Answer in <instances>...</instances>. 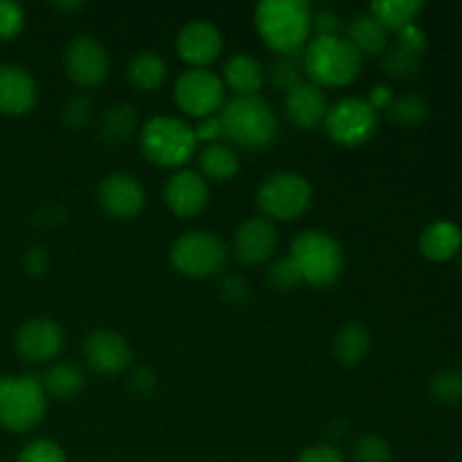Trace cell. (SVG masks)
<instances>
[{
	"instance_id": "obj_41",
	"label": "cell",
	"mask_w": 462,
	"mask_h": 462,
	"mask_svg": "<svg viewBox=\"0 0 462 462\" xmlns=\"http://www.w3.org/2000/svg\"><path fill=\"white\" fill-rule=\"evenodd\" d=\"M296 462H347L343 451L338 447L328 445V442H319V445H311L298 456Z\"/></svg>"
},
{
	"instance_id": "obj_4",
	"label": "cell",
	"mask_w": 462,
	"mask_h": 462,
	"mask_svg": "<svg viewBox=\"0 0 462 462\" xmlns=\"http://www.w3.org/2000/svg\"><path fill=\"white\" fill-rule=\"evenodd\" d=\"M138 144L149 162L167 170H185L197 153V138L188 122L174 116H156L138 131Z\"/></svg>"
},
{
	"instance_id": "obj_10",
	"label": "cell",
	"mask_w": 462,
	"mask_h": 462,
	"mask_svg": "<svg viewBox=\"0 0 462 462\" xmlns=\"http://www.w3.org/2000/svg\"><path fill=\"white\" fill-rule=\"evenodd\" d=\"M174 102L185 116L203 120L221 111L226 104V86L221 77L208 68H189L176 79Z\"/></svg>"
},
{
	"instance_id": "obj_14",
	"label": "cell",
	"mask_w": 462,
	"mask_h": 462,
	"mask_svg": "<svg viewBox=\"0 0 462 462\" xmlns=\"http://www.w3.org/2000/svg\"><path fill=\"white\" fill-rule=\"evenodd\" d=\"M14 346L21 359L30 364H48L63 350V329L57 320L45 316L30 319L18 328Z\"/></svg>"
},
{
	"instance_id": "obj_43",
	"label": "cell",
	"mask_w": 462,
	"mask_h": 462,
	"mask_svg": "<svg viewBox=\"0 0 462 462\" xmlns=\"http://www.w3.org/2000/svg\"><path fill=\"white\" fill-rule=\"evenodd\" d=\"M131 388H134L135 395L140 397H147L152 395L153 388H156V374L149 365H140V368L134 370L131 374Z\"/></svg>"
},
{
	"instance_id": "obj_13",
	"label": "cell",
	"mask_w": 462,
	"mask_h": 462,
	"mask_svg": "<svg viewBox=\"0 0 462 462\" xmlns=\"http://www.w3.org/2000/svg\"><path fill=\"white\" fill-rule=\"evenodd\" d=\"M97 201L113 219H134L144 210L147 192L135 176L126 171L108 174L97 188Z\"/></svg>"
},
{
	"instance_id": "obj_16",
	"label": "cell",
	"mask_w": 462,
	"mask_h": 462,
	"mask_svg": "<svg viewBox=\"0 0 462 462\" xmlns=\"http://www.w3.org/2000/svg\"><path fill=\"white\" fill-rule=\"evenodd\" d=\"M275 248H278V230L264 217H251L235 230L233 253L242 264H264L266 260H271Z\"/></svg>"
},
{
	"instance_id": "obj_40",
	"label": "cell",
	"mask_w": 462,
	"mask_h": 462,
	"mask_svg": "<svg viewBox=\"0 0 462 462\" xmlns=\"http://www.w3.org/2000/svg\"><path fill=\"white\" fill-rule=\"evenodd\" d=\"M427 45H429V41H427V34H424L422 27L409 25V27H404V30L397 32V48L406 50V52L422 57L424 50H427Z\"/></svg>"
},
{
	"instance_id": "obj_8",
	"label": "cell",
	"mask_w": 462,
	"mask_h": 462,
	"mask_svg": "<svg viewBox=\"0 0 462 462\" xmlns=\"http://www.w3.org/2000/svg\"><path fill=\"white\" fill-rule=\"evenodd\" d=\"M311 197V185L305 176L296 171H278L262 180L255 199L264 219L296 221L310 210Z\"/></svg>"
},
{
	"instance_id": "obj_12",
	"label": "cell",
	"mask_w": 462,
	"mask_h": 462,
	"mask_svg": "<svg viewBox=\"0 0 462 462\" xmlns=\"http://www.w3.org/2000/svg\"><path fill=\"white\" fill-rule=\"evenodd\" d=\"M81 355H84L86 365L93 373L106 374H120L122 370L129 368L134 352H131L129 341L122 334L113 332V329H95L84 338L81 346Z\"/></svg>"
},
{
	"instance_id": "obj_46",
	"label": "cell",
	"mask_w": 462,
	"mask_h": 462,
	"mask_svg": "<svg viewBox=\"0 0 462 462\" xmlns=\"http://www.w3.org/2000/svg\"><path fill=\"white\" fill-rule=\"evenodd\" d=\"M460 269H462V262H460Z\"/></svg>"
},
{
	"instance_id": "obj_39",
	"label": "cell",
	"mask_w": 462,
	"mask_h": 462,
	"mask_svg": "<svg viewBox=\"0 0 462 462\" xmlns=\"http://www.w3.org/2000/svg\"><path fill=\"white\" fill-rule=\"evenodd\" d=\"M221 296L230 305H244L251 298V284L242 275H226L221 282Z\"/></svg>"
},
{
	"instance_id": "obj_21",
	"label": "cell",
	"mask_w": 462,
	"mask_h": 462,
	"mask_svg": "<svg viewBox=\"0 0 462 462\" xmlns=\"http://www.w3.org/2000/svg\"><path fill=\"white\" fill-rule=\"evenodd\" d=\"M388 34L391 32L377 21L370 12H359L346 23V39L356 48L361 57H377L388 48Z\"/></svg>"
},
{
	"instance_id": "obj_31",
	"label": "cell",
	"mask_w": 462,
	"mask_h": 462,
	"mask_svg": "<svg viewBox=\"0 0 462 462\" xmlns=\"http://www.w3.org/2000/svg\"><path fill=\"white\" fill-rule=\"evenodd\" d=\"M382 68L388 77L397 81H411L422 72V57L411 54L402 48H386L382 54Z\"/></svg>"
},
{
	"instance_id": "obj_17",
	"label": "cell",
	"mask_w": 462,
	"mask_h": 462,
	"mask_svg": "<svg viewBox=\"0 0 462 462\" xmlns=\"http://www.w3.org/2000/svg\"><path fill=\"white\" fill-rule=\"evenodd\" d=\"M224 50V36L210 21H192L176 36V52L192 68H206Z\"/></svg>"
},
{
	"instance_id": "obj_29",
	"label": "cell",
	"mask_w": 462,
	"mask_h": 462,
	"mask_svg": "<svg viewBox=\"0 0 462 462\" xmlns=\"http://www.w3.org/2000/svg\"><path fill=\"white\" fill-rule=\"evenodd\" d=\"M264 79L280 93H291L293 88H298L305 81L300 54H275L271 59L269 68L264 70Z\"/></svg>"
},
{
	"instance_id": "obj_19",
	"label": "cell",
	"mask_w": 462,
	"mask_h": 462,
	"mask_svg": "<svg viewBox=\"0 0 462 462\" xmlns=\"http://www.w3.org/2000/svg\"><path fill=\"white\" fill-rule=\"evenodd\" d=\"M328 108L329 104L323 88L310 84V81H302L298 88L284 95V116L296 129L311 131L320 126L328 116Z\"/></svg>"
},
{
	"instance_id": "obj_18",
	"label": "cell",
	"mask_w": 462,
	"mask_h": 462,
	"mask_svg": "<svg viewBox=\"0 0 462 462\" xmlns=\"http://www.w3.org/2000/svg\"><path fill=\"white\" fill-rule=\"evenodd\" d=\"M39 97L36 81L30 72L16 63L0 66V113L3 116H25Z\"/></svg>"
},
{
	"instance_id": "obj_23",
	"label": "cell",
	"mask_w": 462,
	"mask_h": 462,
	"mask_svg": "<svg viewBox=\"0 0 462 462\" xmlns=\"http://www.w3.org/2000/svg\"><path fill=\"white\" fill-rule=\"evenodd\" d=\"M462 233L451 221H436L420 235V253L431 262H447L460 251Z\"/></svg>"
},
{
	"instance_id": "obj_15",
	"label": "cell",
	"mask_w": 462,
	"mask_h": 462,
	"mask_svg": "<svg viewBox=\"0 0 462 462\" xmlns=\"http://www.w3.org/2000/svg\"><path fill=\"white\" fill-rule=\"evenodd\" d=\"M210 201V185L199 171L179 170L170 176L165 185V203L171 215L189 219L206 210Z\"/></svg>"
},
{
	"instance_id": "obj_26",
	"label": "cell",
	"mask_w": 462,
	"mask_h": 462,
	"mask_svg": "<svg viewBox=\"0 0 462 462\" xmlns=\"http://www.w3.org/2000/svg\"><path fill=\"white\" fill-rule=\"evenodd\" d=\"M43 383L45 395L54 397L59 402L75 400L81 391L86 388V374L84 370L79 368L72 361H59L52 368L45 373V377L41 379Z\"/></svg>"
},
{
	"instance_id": "obj_2",
	"label": "cell",
	"mask_w": 462,
	"mask_h": 462,
	"mask_svg": "<svg viewBox=\"0 0 462 462\" xmlns=\"http://www.w3.org/2000/svg\"><path fill=\"white\" fill-rule=\"evenodd\" d=\"M311 14L302 0H262L255 9L257 34L275 54H302L311 39Z\"/></svg>"
},
{
	"instance_id": "obj_24",
	"label": "cell",
	"mask_w": 462,
	"mask_h": 462,
	"mask_svg": "<svg viewBox=\"0 0 462 462\" xmlns=\"http://www.w3.org/2000/svg\"><path fill=\"white\" fill-rule=\"evenodd\" d=\"M239 171V156L237 149L230 147L228 143H212L203 144L199 152V174L206 180H224L235 179Z\"/></svg>"
},
{
	"instance_id": "obj_1",
	"label": "cell",
	"mask_w": 462,
	"mask_h": 462,
	"mask_svg": "<svg viewBox=\"0 0 462 462\" xmlns=\"http://www.w3.org/2000/svg\"><path fill=\"white\" fill-rule=\"evenodd\" d=\"M224 143L233 149L262 152L278 138L280 122L273 106L262 95H233L217 113Z\"/></svg>"
},
{
	"instance_id": "obj_22",
	"label": "cell",
	"mask_w": 462,
	"mask_h": 462,
	"mask_svg": "<svg viewBox=\"0 0 462 462\" xmlns=\"http://www.w3.org/2000/svg\"><path fill=\"white\" fill-rule=\"evenodd\" d=\"M99 138L108 147H120L125 144L135 131H140L138 111L129 102H116L99 116Z\"/></svg>"
},
{
	"instance_id": "obj_30",
	"label": "cell",
	"mask_w": 462,
	"mask_h": 462,
	"mask_svg": "<svg viewBox=\"0 0 462 462\" xmlns=\"http://www.w3.org/2000/svg\"><path fill=\"white\" fill-rule=\"evenodd\" d=\"M386 117L393 122V125L402 126V129H411V126H418L427 120L429 104L427 99L413 93L395 95L393 104L388 106Z\"/></svg>"
},
{
	"instance_id": "obj_9",
	"label": "cell",
	"mask_w": 462,
	"mask_h": 462,
	"mask_svg": "<svg viewBox=\"0 0 462 462\" xmlns=\"http://www.w3.org/2000/svg\"><path fill=\"white\" fill-rule=\"evenodd\" d=\"M323 126L332 143L341 147H359L377 134L379 113L365 102V97H346L328 108Z\"/></svg>"
},
{
	"instance_id": "obj_34",
	"label": "cell",
	"mask_w": 462,
	"mask_h": 462,
	"mask_svg": "<svg viewBox=\"0 0 462 462\" xmlns=\"http://www.w3.org/2000/svg\"><path fill=\"white\" fill-rule=\"evenodd\" d=\"M352 458L355 462H391L393 449L386 438L377 433H365L352 447Z\"/></svg>"
},
{
	"instance_id": "obj_3",
	"label": "cell",
	"mask_w": 462,
	"mask_h": 462,
	"mask_svg": "<svg viewBox=\"0 0 462 462\" xmlns=\"http://www.w3.org/2000/svg\"><path fill=\"white\" fill-rule=\"evenodd\" d=\"M302 70L310 84L319 88L350 86L364 68V57L343 34L311 36L300 54Z\"/></svg>"
},
{
	"instance_id": "obj_28",
	"label": "cell",
	"mask_w": 462,
	"mask_h": 462,
	"mask_svg": "<svg viewBox=\"0 0 462 462\" xmlns=\"http://www.w3.org/2000/svg\"><path fill=\"white\" fill-rule=\"evenodd\" d=\"M368 12L388 32H400L404 27L415 25V18L422 12V3H418V0H383V3L370 5Z\"/></svg>"
},
{
	"instance_id": "obj_7",
	"label": "cell",
	"mask_w": 462,
	"mask_h": 462,
	"mask_svg": "<svg viewBox=\"0 0 462 462\" xmlns=\"http://www.w3.org/2000/svg\"><path fill=\"white\" fill-rule=\"evenodd\" d=\"M170 262L185 278H215L228 264V246L217 233L189 230L171 244Z\"/></svg>"
},
{
	"instance_id": "obj_45",
	"label": "cell",
	"mask_w": 462,
	"mask_h": 462,
	"mask_svg": "<svg viewBox=\"0 0 462 462\" xmlns=\"http://www.w3.org/2000/svg\"><path fill=\"white\" fill-rule=\"evenodd\" d=\"M45 262H48V255H45L43 248H30V253H27V269H30V273H43Z\"/></svg>"
},
{
	"instance_id": "obj_32",
	"label": "cell",
	"mask_w": 462,
	"mask_h": 462,
	"mask_svg": "<svg viewBox=\"0 0 462 462\" xmlns=\"http://www.w3.org/2000/svg\"><path fill=\"white\" fill-rule=\"evenodd\" d=\"M433 402L445 406H454L462 402V370H442L429 383Z\"/></svg>"
},
{
	"instance_id": "obj_33",
	"label": "cell",
	"mask_w": 462,
	"mask_h": 462,
	"mask_svg": "<svg viewBox=\"0 0 462 462\" xmlns=\"http://www.w3.org/2000/svg\"><path fill=\"white\" fill-rule=\"evenodd\" d=\"M95 117V104L88 95H72L61 108V122L66 129L79 131L88 126Z\"/></svg>"
},
{
	"instance_id": "obj_36",
	"label": "cell",
	"mask_w": 462,
	"mask_h": 462,
	"mask_svg": "<svg viewBox=\"0 0 462 462\" xmlns=\"http://www.w3.org/2000/svg\"><path fill=\"white\" fill-rule=\"evenodd\" d=\"M16 462H68L66 451L52 440H32L30 445L23 447V451L18 454Z\"/></svg>"
},
{
	"instance_id": "obj_11",
	"label": "cell",
	"mask_w": 462,
	"mask_h": 462,
	"mask_svg": "<svg viewBox=\"0 0 462 462\" xmlns=\"http://www.w3.org/2000/svg\"><path fill=\"white\" fill-rule=\"evenodd\" d=\"M63 70L77 88H97L108 79L111 59L95 36L79 34L63 50Z\"/></svg>"
},
{
	"instance_id": "obj_47",
	"label": "cell",
	"mask_w": 462,
	"mask_h": 462,
	"mask_svg": "<svg viewBox=\"0 0 462 462\" xmlns=\"http://www.w3.org/2000/svg\"><path fill=\"white\" fill-rule=\"evenodd\" d=\"M460 462H462V458H460Z\"/></svg>"
},
{
	"instance_id": "obj_6",
	"label": "cell",
	"mask_w": 462,
	"mask_h": 462,
	"mask_svg": "<svg viewBox=\"0 0 462 462\" xmlns=\"http://www.w3.org/2000/svg\"><path fill=\"white\" fill-rule=\"evenodd\" d=\"M293 264L300 271L302 282L311 287H332L343 273V248L323 230H305L291 244Z\"/></svg>"
},
{
	"instance_id": "obj_27",
	"label": "cell",
	"mask_w": 462,
	"mask_h": 462,
	"mask_svg": "<svg viewBox=\"0 0 462 462\" xmlns=\"http://www.w3.org/2000/svg\"><path fill=\"white\" fill-rule=\"evenodd\" d=\"M370 334L364 325L347 323L337 332L332 341V355L346 368H355L368 356L370 352Z\"/></svg>"
},
{
	"instance_id": "obj_25",
	"label": "cell",
	"mask_w": 462,
	"mask_h": 462,
	"mask_svg": "<svg viewBox=\"0 0 462 462\" xmlns=\"http://www.w3.org/2000/svg\"><path fill=\"white\" fill-rule=\"evenodd\" d=\"M126 79L135 90L143 93H152L158 90L167 79V63L162 61L161 54L152 52V50H143L131 57L129 66H126Z\"/></svg>"
},
{
	"instance_id": "obj_44",
	"label": "cell",
	"mask_w": 462,
	"mask_h": 462,
	"mask_svg": "<svg viewBox=\"0 0 462 462\" xmlns=\"http://www.w3.org/2000/svg\"><path fill=\"white\" fill-rule=\"evenodd\" d=\"M393 99H395V93H393L391 86L377 84V86H373V88H370L365 102H368L370 106H373L377 113H386L388 106L393 104Z\"/></svg>"
},
{
	"instance_id": "obj_38",
	"label": "cell",
	"mask_w": 462,
	"mask_h": 462,
	"mask_svg": "<svg viewBox=\"0 0 462 462\" xmlns=\"http://www.w3.org/2000/svg\"><path fill=\"white\" fill-rule=\"evenodd\" d=\"M346 30V23L332 9H319L311 14V36H338Z\"/></svg>"
},
{
	"instance_id": "obj_5",
	"label": "cell",
	"mask_w": 462,
	"mask_h": 462,
	"mask_svg": "<svg viewBox=\"0 0 462 462\" xmlns=\"http://www.w3.org/2000/svg\"><path fill=\"white\" fill-rule=\"evenodd\" d=\"M48 411V395L36 374L0 377V427L25 433L39 427Z\"/></svg>"
},
{
	"instance_id": "obj_35",
	"label": "cell",
	"mask_w": 462,
	"mask_h": 462,
	"mask_svg": "<svg viewBox=\"0 0 462 462\" xmlns=\"http://www.w3.org/2000/svg\"><path fill=\"white\" fill-rule=\"evenodd\" d=\"M266 282L275 289V291H293L298 284H302L300 271L293 264L291 257H280L266 271Z\"/></svg>"
},
{
	"instance_id": "obj_42",
	"label": "cell",
	"mask_w": 462,
	"mask_h": 462,
	"mask_svg": "<svg viewBox=\"0 0 462 462\" xmlns=\"http://www.w3.org/2000/svg\"><path fill=\"white\" fill-rule=\"evenodd\" d=\"M194 129V138H197L199 144H212V143H224V135H221V125H219V117L210 116V117H203L199 120Z\"/></svg>"
},
{
	"instance_id": "obj_20",
	"label": "cell",
	"mask_w": 462,
	"mask_h": 462,
	"mask_svg": "<svg viewBox=\"0 0 462 462\" xmlns=\"http://www.w3.org/2000/svg\"><path fill=\"white\" fill-rule=\"evenodd\" d=\"M221 81L226 88L233 90V95L244 97V95H260L264 86V68L255 57L246 52H237L224 63Z\"/></svg>"
},
{
	"instance_id": "obj_37",
	"label": "cell",
	"mask_w": 462,
	"mask_h": 462,
	"mask_svg": "<svg viewBox=\"0 0 462 462\" xmlns=\"http://www.w3.org/2000/svg\"><path fill=\"white\" fill-rule=\"evenodd\" d=\"M25 25V14L18 3L0 0V41H12L21 34Z\"/></svg>"
}]
</instances>
